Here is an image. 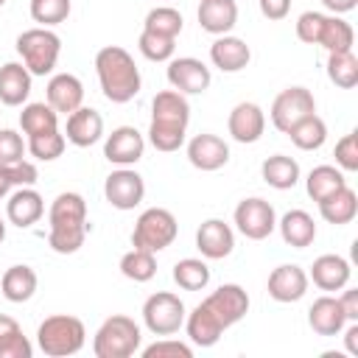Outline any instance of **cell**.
<instances>
[{"instance_id":"cell-28","label":"cell","mask_w":358,"mask_h":358,"mask_svg":"<svg viewBox=\"0 0 358 358\" xmlns=\"http://www.w3.org/2000/svg\"><path fill=\"white\" fill-rule=\"evenodd\" d=\"M36 285H39V277L31 266L25 263H17V266H8L0 277V294L14 302V305H22L28 302L34 294H36Z\"/></svg>"},{"instance_id":"cell-47","label":"cell","mask_w":358,"mask_h":358,"mask_svg":"<svg viewBox=\"0 0 358 358\" xmlns=\"http://www.w3.org/2000/svg\"><path fill=\"white\" fill-rule=\"evenodd\" d=\"M344 294L338 296V305H341V310H344V316H347V322H358V288H341Z\"/></svg>"},{"instance_id":"cell-35","label":"cell","mask_w":358,"mask_h":358,"mask_svg":"<svg viewBox=\"0 0 358 358\" xmlns=\"http://www.w3.org/2000/svg\"><path fill=\"white\" fill-rule=\"evenodd\" d=\"M347 185V179H344V171L341 168H336V165H316L310 173H308V179H305V190H308V196L319 204L322 199H327L330 193H336L338 187H344Z\"/></svg>"},{"instance_id":"cell-41","label":"cell","mask_w":358,"mask_h":358,"mask_svg":"<svg viewBox=\"0 0 358 358\" xmlns=\"http://www.w3.org/2000/svg\"><path fill=\"white\" fill-rule=\"evenodd\" d=\"M70 8H73L70 0H31L28 3L31 20L39 22L42 28H53V25L64 22L70 17Z\"/></svg>"},{"instance_id":"cell-21","label":"cell","mask_w":358,"mask_h":358,"mask_svg":"<svg viewBox=\"0 0 358 358\" xmlns=\"http://www.w3.org/2000/svg\"><path fill=\"white\" fill-rule=\"evenodd\" d=\"M45 98L59 115H70L78 106H84V84L73 73H56L45 87Z\"/></svg>"},{"instance_id":"cell-12","label":"cell","mask_w":358,"mask_h":358,"mask_svg":"<svg viewBox=\"0 0 358 358\" xmlns=\"http://www.w3.org/2000/svg\"><path fill=\"white\" fill-rule=\"evenodd\" d=\"M232 221H235V229L249 241H266L277 229V213L260 196L238 201V207L232 213Z\"/></svg>"},{"instance_id":"cell-23","label":"cell","mask_w":358,"mask_h":358,"mask_svg":"<svg viewBox=\"0 0 358 358\" xmlns=\"http://www.w3.org/2000/svg\"><path fill=\"white\" fill-rule=\"evenodd\" d=\"M352 277V266L341 255H319L308 271V280L319 291H341Z\"/></svg>"},{"instance_id":"cell-30","label":"cell","mask_w":358,"mask_h":358,"mask_svg":"<svg viewBox=\"0 0 358 358\" xmlns=\"http://www.w3.org/2000/svg\"><path fill=\"white\" fill-rule=\"evenodd\" d=\"M319 215L333 224V227H341V224H350L355 215H358V196L350 185L338 187L336 193H330L327 199L319 201Z\"/></svg>"},{"instance_id":"cell-27","label":"cell","mask_w":358,"mask_h":358,"mask_svg":"<svg viewBox=\"0 0 358 358\" xmlns=\"http://www.w3.org/2000/svg\"><path fill=\"white\" fill-rule=\"evenodd\" d=\"M31 73L22 62H6L0 67V103L22 106L31 95Z\"/></svg>"},{"instance_id":"cell-48","label":"cell","mask_w":358,"mask_h":358,"mask_svg":"<svg viewBox=\"0 0 358 358\" xmlns=\"http://www.w3.org/2000/svg\"><path fill=\"white\" fill-rule=\"evenodd\" d=\"M17 187L14 182V168L11 165H0V199H8V193Z\"/></svg>"},{"instance_id":"cell-49","label":"cell","mask_w":358,"mask_h":358,"mask_svg":"<svg viewBox=\"0 0 358 358\" xmlns=\"http://www.w3.org/2000/svg\"><path fill=\"white\" fill-rule=\"evenodd\" d=\"M341 333H344L347 352H350V355H358V322H347Z\"/></svg>"},{"instance_id":"cell-20","label":"cell","mask_w":358,"mask_h":358,"mask_svg":"<svg viewBox=\"0 0 358 358\" xmlns=\"http://www.w3.org/2000/svg\"><path fill=\"white\" fill-rule=\"evenodd\" d=\"M103 137V117L92 106H78L76 112L67 115L64 123V140L73 143L76 148H90Z\"/></svg>"},{"instance_id":"cell-29","label":"cell","mask_w":358,"mask_h":358,"mask_svg":"<svg viewBox=\"0 0 358 358\" xmlns=\"http://www.w3.org/2000/svg\"><path fill=\"white\" fill-rule=\"evenodd\" d=\"M277 229H280V238L294 249H308L316 241V221L305 210H288L277 221Z\"/></svg>"},{"instance_id":"cell-9","label":"cell","mask_w":358,"mask_h":358,"mask_svg":"<svg viewBox=\"0 0 358 358\" xmlns=\"http://www.w3.org/2000/svg\"><path fill=\"white\" fill-rule=\"evenodd\" d=\"M187 308L171 291H157L143 302V324L154 336H173L185 327Z\"/></svg>"},{"instance_id":"cell-8","label":"cell","mask_w":358,"mask_h":358,"mask_svg":"<svg viewBox=\"0 0 358 358\" xmlns=\"http://www.w3.org/2000/svg\"><path fill=\"white\" fill-rule=\"evenodd\" d=\"M179 235V224L176 215L165 207H148L140 213V218L134 221L131 229V246L134 249H145V252H162L168 249Z\"/></svg>"},{"instance_id":"cell-3","label":"cell","mask_w":358,"mask_h":358,"mask_svg":"<svg viewBox=\"0 0 358 358\" xmlns=\"http://www.w3.org/2000/svg\"><path fill=\"white\" fill-rule=\"evenodd\" d=\"M95 73L103 98L112 103H129L143 87V76L134 56L120 45H106L95 53Z\"/></svg>"},{"instance_id":"cell-13","label":"cell","mask_w":358,"mask_h":358,"mask_svg":"<svg viewBox=\"0 0 358 358\" xmlns=\"http://www.w3.org/2000/svg\"><path fill=\"white\" fill-rule=\"evenodd\" d=\"M165 76H168L171 90L182 92V95H201V92H207V87H210V81H213L210 67H207L201 59H196V56L171 59Z\"/></svg>"},{"instance_id":"cell-38","label":"cell","mask_w":358,"mask_h":358,"mask_svg":"<svg viewBox=\"0 0 358 358\" xmlns=\"http://www.w3.org/2000/svg\"><path fill=\"white\" fill-rule=\"evenodd\" d=\"M173 282L185 291H204L210 285V266L201 257H185L173 266Z\"/></svg>"},{"instance_id":"cell-26","label":"cell","mask_w":358,"mask_h":358,"mask_svg":"<svg viewBox=\"0 0 358 358\" xmlns=\"http://www.w3.org/2000/svg\"><path fill=\"white\" fill-rule=\"evenodd\" d=\"M196 17H199L201 31L213 36H224L238 22V3L235 0H201Z\"/></svg>"},{"instance_id":"cell-14","label":"cell","mask_w":358,"mask_h":358,"mask_svg":"<svg viewBox=\"0 0 358 358\" xmlns=\"http://www.w3.org/2000/svg\"><path fill=\"white\" fill-rule=\"evenodd\" d=\"M103 196L115 210H134L145 199V182L134 168H117L106 176Z\"/></svg>"},{"instance_id":"cell-19","label":"cell","mask_w":358,"mask_h":358,"mask_svg":"<svg viewBox=\"0 0 358 358\" xmlns=\"http://www.w3.org/2000/svg\"><path fill=\"white\" fill-rule=\"evenodd\" d=\"M196 249L201 252L204 260H224L235 249V232L227 221L221 218H207L196 229Z\"/></svg>"},{"instance_id":"cell-44","label":"cell","mask_w":358,"mask_h":358,"mask_svg":"<svg viewBox=\"0 0 358 358\" xmlns=\"http://www.w3.org/2000/svg\"><path fill=\"white\" fill-rule=\"evenodd\" d=\"M333 157H336V168H341L344 173H355L358 171V131L344 134L336 143Z\"/></svg>"},{"instance_id":"cell-18","label":"cell","mask_w":358,"mask_h":358,"mask_svg":"<svg viewBox=\"0 0 358 358\" xmlns=\"http://www.w3.org/2000/svg\"><path fill=\"white\" fill-rule=\"evenodd\" d=\"M187 162L199 171H207V173L218 171L229 162V145H227L224 137L201 131V134L187 140Z\"/></svg>"},{"instance_id":"cell-46","label":"cell","mask_w":358,"mask_h":358,"mask_svg":"<svg viewBox=\"0 0 358 358\" xmlns=\"http://www.w3.org/2000/svg\"><path fill=\"white\" fill-rule=\"evenodd\" d=\"M257 6H260V14L271 22L285 20L288 11H291V0H257Z\"/></svg>"},{"instance_id":"cell-11","label":"cell","mask_w":358,"mask_h":358,"mask_svg":"<svg viewBox=\"0 0 358 358\" xmlns=\"http://www.w3.org/2000/svg\"><path fill=\"white\" fill-rule=\"evenodd\" d=\"M313 112H316V98L308 87H285L274 98V103L268 109V117H271V126L277 131L288 134L291 126H296L302 117H308Z\"/></svg>"},{"instance_id":"cell-5","label":"cell","mask_w":358,"mask_h":358,"mask_svg":"<svg viewBox=\"0 0 358 358\" xmlns=\"http://www.w3.org/2000/svg\"><path fill=\"white\" fill-rule=\"evenodd\" d=\"M87 341V327L81 319L70 316V313H56L48 316L39 327H36V347L48 355V358H67L81 352Z\"/></svg>"},{"instance_id":"cell-33","label":"cell","mask_w":358,"mask_h":358,"mask_svg":"<svg viewBox=\"0 0 358 358\" xmlns=\"http://www.w3.org/2000/svg\"><path fill=\"white\" fill-rule=\"evenodd\" d=\"M20 129L25 131V137L39 134V131L59 129V112H56L48 101L22 103V112H20Z\"/></svg>"},{"instance_id":"cell-39","label":"cell","mask_w":358,"mask_h":358,"mask_svg":"<svg viewBox=\"0 0 358 358\" xmlns=\"http://www.w3.org/2000/svg\"><path fill=\"white\" fill-rule=\"evenodd\" d=\"M182 28H185V20L173 6H157L143 20V31H151V34H159V36H171V39H176L182 34Z\"/></svg>"},{"instance_id":"cell-6","label":"cell","mask_w":358,"mask_h":358,"mask_svg":"<svg viewBox=\"0 0 358 358\" xmlns=\"http://www.w3.org/2000/svg\"><path fill=\"white\" fill-rule=\"evenodd\" d=\"M143 344V330L131 316H109L101 322L92 338L95 358H131Z\"/></svg>"},{"instance_id":"cell-15","label":"cell","mask_w":358,"mask_h":358,"mask_svg":"<svg viewBox=\"0 0 358 358\" xmlns=\"http://www.w3.org/2000/svg\"><path fill=\"white\" fill-rule=\"evenodd\" d=\"M145 154V137L134 126H117L103 140V157L117 168H131Z\"/></svg>"},{"instance_id":"cell-32","label":"cell","mask_w":358,"mask_h":358,"mask_svg":"<svg viewBox=\"0 0 358 358\" xmlns=\"http://www.w3.org/2000/svg\"><path fill=\"white\" fill-rule=\"evenodd\" d=\"M34 347L22 333L20 322L0 313V358H31Z\"/></svg>"},{"instance_id":"cell-43","label":"cell","mask_w":358,"mask_h":358,"mask_svg":"<svg viewBox=\"0 0 358 358\" xmlns=\"http://www.w3.org/2000/svg\"><path fill=\"white\" fill-rule=\"evenodd\" d=\"M143 358H193V347L179 338L162 336L159 341L143 347Z\"/></svg>"},{"instance_id":"cell-34","label":"cell","mask_w":358,"mask_h":358,"mask_svg":"<svg viewBox=\"0 0 358 358\" xmlns=\"http://www.w3.org/2000/svg\"><path fill=\"white\" fill-rule=\"evenodd\" d=\"M288 137L299 151H319L324 145V140H327V123L313 112V115L302 117L296 126H291Z\"/></svg>"},{"instance_id":"cell-4","label":"cell","mask_w":358,"mask_h":358,"mask_svg":"<svg viewBox=\"0 0 358 358\" xmlns=\"http://www.w3.org/2000/svg\"><path fill=\"white\" fill-rule=\"evenodd\" d=\"M296 36L305 45H319L327 53L333 50H352L355 31L341 14H324V11H302L296 17Z\"/></svg>"},{"instance_id":"cell-17","label":"cell","mask_w":358,"mask_h":358,"mask_svg":"<svg viewBox=\"0 0 358 358\" xmlns=\"http://www.w3.org/2000/svg\"><path fill=\"white\" fill-rule=\"evenodd\" d=\"M227 129L235 143H243V145L257 143L266 131V112L255 101H241L232 106V112L227 117Z\"/></svg>"},{"instance_id":"cell-50","label":"cell","mask_w":358,"mask_h":358,"mask_svg":"<svg viewBox=\"0 0 358 358\" xmlns=\"http://www.w3.org/2000/svg\"><path fill=\"white\" fill-rule=\"evenodd\" d=\"M322 6L330 11V14H347L358 6V0H322Z\"/></svg>"},{"instance_id":"cell-24","label":"cell","mask_w":358,"mask_h":358,"mask_svg":"<svg viewBox=\"0 0 358 358\" xmlns=\"http://www.w3.org/2000/svg\"><path fill=\"white\" fill-rule=\"evenodd\" d=\"M210 62L221 73H241L252 62V50L241 36L224 34V36H215V42L210 45Z\"/></svg>"},{"instance_id":"cell-45","label":"cell","mask_w":358,"mask_h":358,"mask_svg":"<svg viewBox=\"0 0 358 358\" xmlns=\"http://www.w3.org/2000/svg\"><path fill=\"white\" fill-rule=\"evenodd\" d=\"M25 140L14 129H0V165H14L25 159Z\"/></svg>"},{"instance_id":"cell-7","label":"cell","mask_w":358,"mask_h":358,"mask_svg":"<svg viewBox=\"0 0 358 358\" xmlns=\"http://www.w3.org/2000/svg\"><path fill=\"white\" fill-rule=\"evenodd\" d=\"M22 64L28 67L31 76H50L56 62H59V53H62V39L59 34H53L50 28H28L17 36L14 42Z\"/></svg>"},{"instance_id":"cell-16","label":"cell","mask_w":358,"mask_h":358,"mask_svg":"<svg viewBox=\"0 0 358 358\" xmlns=\"http://www.w3.org/2000/svg\"><path fill=\"white\" fill-rule=\"evenodd\" d=\"M308 285H310V280H308V271L302 266L282 263V266L271 268L268 282H266V291H268V296L274 302L288 305V302H299L308 294Z\"/></svg>"},{"instance_id":"cell-22","label":"cell","mask_w":358,"mask_h":358,"mask_svg":"<svg viewBox=\"0 0 358 358\" xmlns=\"http://www.w3.org/2000/svg\"><path fill=\"white\" fill-rule=\"evenodd\" d=\"M42 215H45V199L34 187H17V190L8 193V199H6V218H8V224H14L20 229H28Z\"/></svg>"},{"instance_id":"cell-31","label":"cell","mask_w":358,"mask_h":358,"mask_svg":"<svg viewBox=\"0 0 358 358\" xmlns=\"http://www.w3.org/2000/svg\"><path fill=\"white\" fill-rule=\"evenodd\" d=\"M260 176L274 190H291L299 182V162L294 157H285V154L266 157L260 165Z\"/></svg>"},{"instance_id":"cell-52","label":"cell","mask_w":358,"mask_h":358,"mask_svg":"<svg viewBox=\"0 0 358 358\" xmlns=\"http://www.w3.org/2000/svg\"><path fill=\"white\" fill-rule=\"evenodd\" d=\"M3 3H6V0H0V8H3Z\"/></svg>"},{"instance_id":"cell-51","label":"cell","mask_w":358,"mask_h":358,"mask_svg":"<svg viewBox=\"0 0 358 358\" xmlns=\"http://www.w3.org/2000/svg\"><path fill=\"white\" fill-rule=\"evenodd\" d=\"M3 241H6V221L0 218V243H3Z\"/></svg>"},{"instance_id":"cell-40","label":"cell","mask_w":358,"mask_h":358,"mask_svg":"<svg viewBox=\"0 0 358 358\" xmlns=\"http://www.w3.org/2000/svg\"><path fill=\"white\" fill-rule=\"evenodd\" d=\"M64 145H67V140H64V134H62L59 129L39 131V134H31V137L25 140L28 154H31L34 159H39V162H53V159H59V157L64 154Z\"/></svg>"},{"instance_id":"cell-1","label":"cell","mask_w":358,"mask_h":358,"mask_svg":"<svg viewBox=\"0 0 358 358\" xmlns=\"http://www.w3.org/2000/svg\"><path fill=\"white\" fill-rule=\"evenodd\" d=\"M48 246L56 255H73L87 241V201L76 190H64L50 201L48 210Z\"/></svg>"},{"instance_id":"cell-2","label":"cell","mask_w":358,"mask_h":358,"mask_svg":"<svg viewBox=\"0 0 358 358\" xmlns=\"http://www.w3.org/2000/svg\"><path fill=\"white\" fill-rule=\"evenodd\" d=\"M190 123V103L176 90H162L151 101V123H148V143L162 151H179L187 137Z\"/></svg>"},{"instance_id":"cell-10","label":"cell","mask_w":358,"mask_h":358,"mask_svg":"<svg viewBox=\"0 0 358 358\" xmlns=\"http://www.w3.org/2000/svg\"><path fill=\"white\" fill-rule=\"evenodd\" d=\"M199 308L215 322V327L227 330V327L238 324L249 313V294L238 282H224L213 294H207L199 302Z\"/></svg>"},{"instance_id":"cell-37","label":"cell","mask_w":358,"mask_h":358,"mask_svg":"<svg viewBox=\"0 0 358 358\" xmlns=\"http://www.w3.org/2000/svg\"><path fill=\"white\" fill-rule=\"evenodd\" d=\"M120 274L131 282H148L154 280L157 274V257L154 252H145V249H129L123 257H120Z\"/></svg>"},{"instance_id":"cell-25","label":"cell","mask_w":358,"mask_h":358,"mask_svg":"<svg viewBox=\"0 0 358 358\" xmlns=\"http://www.w3.org/2000/svg\"><path fill=\"white\" fill-rule=\"evenodd\" d=\"M308 324L316 336H338L347 324V316L338 305V296L324 294V296L313 299V305L308 308Z\"/></svg>"},{"instance_id":"cell-36","label":"cell","mask_w":358,"mask_h":358,"mask_svg":"<svg viewBox=\"0 0 358 358\" xmlns=\"http://www.w3.org/2000/svg\"><path fill=\"white\" fill-rule=\"evenodd\" d=\"M327 78L341 90H352L358 84V56L352 50L327 53Z\"/></svg>"},{"instance_id":"cell-42","label":"cell","mask_w":358,"mask_h":358,"mask_svg":"<svg viewBox=\"0 0 358 358\" xmlns=\"http://www.w3.org/2000/svg\"><path fill=\"white\" fill-rule=\"evenodd\" d=\"M137 48H140V53L148 62H171L173 59V50H176V39L159 36V34H151V31H143L140 39H137Z\"/></svg>"}]
</instances>
